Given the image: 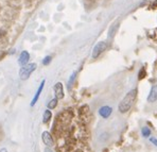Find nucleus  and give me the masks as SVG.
Here are the masks:
<instances>
[{
	"label": "nucleus",
	"mask_w": 157,
	"mask_h": 152,
	"mask_svg": "<svg viewBox=\"0 0 157 152\" xmlns=\"http://www.w3.org/2000/svg\"><path fill=\"white\" fill-rule=\"evenodd\" d=\"M136 96H137V89H132V91L128 92L125 95V97L122 99L121 102L119 103V107H118V110H119V112L121 113V114H124V113L130 111L134 101H135V99H136Z\"/></svg>",
	"instance_id": "obj_1"
},
{
	"label": "nucleus",
	"mask_w": 157,
	"mask_h": 152,
	"mask_svg": "<svg viewBox=\"0 0 157 152\" xmlns=\"http://www.w3.org/2000/svg\"><path fill=\"white\" fill-rule=\"evenodd\" d=\"M36 69V64L35 63H31V64H27L26 66H22V68L19 71V77L21 80H27L28 78L31 76V73L33 72Z\"/></svg>",
	"instance_id": "obj_2"
},
{
	"label": "nucleus",
	"mask_w": 157,
	"mask_h": 152,
	"mask_svg": "<svg viewBox=\"0 0 157 152\" xmlns=\"http://www.w3.org/2000/svg\"><path fill=\"white\" fill-rule=\"evenodd\" d=\"M106 48H107V43L105 41H100L97 44L92 50V59H97L98 57H100L106 50Z\"/></svg>",
	"instance_id": "obj_3"
},
{
	"label": "nucleus",
	"mask_w": 157,
	"mask_h": 152,
	"mask_svg": "<svg viewBox=\"0 0 157 152\" xmlns=\"http://www.w3.org/2000/svg\"><path fill=\"white\" fill-rule=\"evenodd\" d=\"M54 94H55V98L57 99H63L64 98V87L63 84L61 82H57L54 85Z\"/></svg>",
	"instance_id": "obj_4"
},
{
	"label": "nucleus",
	"mask_w": 157,
	"mask_h": 152,
	"mask_svg": "<svg viewBox=\"0 0 157 152\" xmlns=\"http://www.w3.org/2000/svg\"><path fill=\"white\" fill-rule=\"evenodd\" d=\"M155 101H157V83L151 87V91L147 96V102L154 103Z\"/></svg>",
	"instance_id": "obj_5"
},
{
	"label": "nucleus",
	"mask_w": 157,
	"mask_h": 152,
	"mask_svg": "<svg viewBox=\"0 0 157 152\" xmlns=\"http://www.w3.org/2000/svg\"><path fill=\"white\" fill-rule=\"evenodd\" d=\"M113 113V109L110 107H108V105H104V107H100V110H99V114H100V116L102 117V118H108V117L112 115Z\"/></svg>",
	"instance_id": "obj_6"
},
{
	"label": "nucleus",
	"mask_w": 157,
	"mask_h": 152,
	"mask_svg": "<svg viewBox=\"0 0 157 152\" xmlns=\"http://www.w3.org/2000/svg\"><path fill=\"white\" fill-rule=\"evenodd\" d=\"M41 138H43L44 144H45L47 147H52L53 146V139H52L51 134H50L49 132H47V131L43 132V134H41Z\"/></svg>",
	"instance_id": "obj_7"
},
{
	"label": "nucleus",
	"mask_w": 157,
	"mask_h": 152,
	"mask_svg": "<svg viewBox=\"0 0 157 152\" xmlns=\"http://www.w3.org/2000/svg\"><path fill=\"white\" fill-rule=\"evenodd\" d=\"M29 59H30V54L28 53V51H22L19 57V60H18V63L21 66H26L28 62H29Z\"/></svg>",
	"instance_id": "obj_8"
},
{
	"label": "nucleus",
	"mask_w": 157,
	"mask_h": 152,
	"mask_svg": "<svg viewBox=\"0 0 157 152\" xmlns=\"http://www.w3.org/2000/svg\"><path fill=\"white\" fill-rule=\"evenodd\" d=\"M44 85H45V80H44V81L40 83V85H39V88L37 89V92H36L35 96H34L33 100H32V102H31V107H33V105H34V104H35V103H36V101L38 100L39 96H40V93H41V91H43V88H44Z\"/></svg>",
	"instance_id": "obj_9"
},
{
	"label": "nucleus",
	"mask_w": 157,
	"mask_h": 152,
	"mask_svg": "<svg viewBox=\"0 0 157 152\" xmlns=\"http://www.w3.org/2000/svg\"><path fill=\"white\" fill-rule=\"evenodd\" d=\"M51 117H52L51 111H50V110H46L45 113H44V116H43V121L45 123H47L48 121H49L50 119H51Z\"/></svg>",
	"instance_id": "obj_10"
},
{
	"label": "nucleus",
	"mask_w": 157,
	"mask_h": 152,
	"mask_svg": "<svg viewBox=\"0 0 157 152\" xmlns=\"http://www.w3.org/2000/svg\"><path fill=\"white\" fill-rule=\"evenodd\" d=\"M141 134H142V136L145 138L150 137L151 136V129L147 128V127H144V128L141 129Z\"/></svg>",
	"instance_id": "obj_11"
},
{
	"label": "nucleus",
	"mask_w": 157,
	"mask_h": 152,
	"mask_svg": "<svg viewBox=\"0 0 157 152\" xmlns=\"http://www.w3.org/2000/svg\"><path fill=\"white\" fill-rule=\"evenodd\" d=\"M57 100H59L57 98H54V99H52V100H50L49 103H48V109L49 110L55 109L56 105H57Z\"/></svg>",
	"instance_id": "obj_12"
},
{
	"label": "nucleus",
	"mask_w": 157,
	"mask_h": 152,
	"mask_svg": "<svg viewBox=\"0 0 157 152\" xmlns=\"http://www.w3.org/2000/svg\"><path fill=\"white\" fill-rule=\"evenodd\" d=\"M50 62H51V57H49V55H48V57H46L45 59H44L43 64H44V65H48Z\"/></svg>",
	"instance_id": "obj_13"
},
{
	"label": "nucleus",
	"mask_w": 157,
	"mask_h": 152,
	"mask_svg": "<svg viewBox=\"0 0 157 152\" xmlns=\"http://www.w3.org/2000/svg\"><path fill=\"white\" fill-rule=\"evenodd\" d=\"M150 142H151L152 144L154 145V146L157 147V138H155V137H150Z\"/></svg>",
	"instance_id": "obj_14"
},
{
	"label": "nucleus",
	"mask_w": 157,
	"mask_h": 152,
	"mask_svg": "<svg viewBox=\"0 0 157 152\" xmlns=\"http://www.w3.org/2000/svg\"><path fill=\"white\" fill-rule=\"evenodd\" d=\"M75 72L73 73L72 76H71L70 80H69V83H68V84H69V86H71V83H72V82H73V80H75Z\"/></svg>",
	"instance_id": "obj_15"
},
{
	"label": "nucleus",
	"mask_w": 157,
	"mask_h": 152,
	"mask_svg": "<svg viewBox=\"0 0 157 152\" xmlns=\"http://www.w3.org/2000/svg\"><path fill=\"white\" fill-rule=\"evenodd\" d=\"M44 152H53V151H52L50 148H46V149H45V151H44Z\"/></svg>",
	"instance_id": "obj_16"
},
{
	"label": "nucleus",
	"mask_w": 157,
	"mask_h": 152,
	"mask_svg": "<svg viewBox=\"0 0 157 152\" xmlns=\"http://www.w3.org/2000/svg\"><path fill=\"white\" fill-rule=\"evenodd\" d=\"M0 152H8L6 149H0Z\"/></svg>",
	"instance_id": "obj_17"
}]
</instances>
